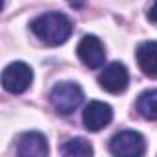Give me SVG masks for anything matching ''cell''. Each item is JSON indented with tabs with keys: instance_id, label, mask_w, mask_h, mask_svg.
<instances>
[{
	"instance_id": "cell-1",
	"label": "cell",
	"mask_w": 157,
	"mask_h": 157,
	"mask_svg": "<svg viewBox=\"0 0 157 157\" xmlns=\"http://www.w3.org/2000/svg\"><path fill=\"white\" fill-rule=\"evenodd\" d=\"M33 35L41 39L48 46H59L67 43V39L72 33V22L65 13L59 11H48L39 17H35L30 24Z\"/></svg>"
},
{
	"instance_id": "cell-2",
	"label": "cell",
	"mask_w": 157,
	"mask_h": 157,
	"mask_svg": "<svg viewBox=\"0 0 157 157\" xmlns=\"http://www.w3.org/2000/svg\"><path fill=\"white\" fill-rule=\"evenodd\" d=\"M83 102V91L74 82H61L56 83L50 91V104L59 115L74 113Z\"/></svg>"
},
{
	"instance_id": "cell-3",
	"label": "cell",
	"mask_w": 157,
	"mask_h": 157,
	"mask_svg": "<svg viewBox=\"0 0 157 157\" xmlns=\"http://www.w3.org/2000/svg\"><path fill=\"white\" fill-rule=\"evenodd\" d=\"M109 151L117 157H139L146 151V140L139 131L124 129L111 137Z\"/></svg>"
},
{
	"instance_id": "cell-4",
	"label": "cell",
	"mask_w": 157,
	"mask_h": 157,
	"mask_svg": "<svg viewBox=\"0 0 157 157\" xmlns=\"http://www.w3.org/2000/svg\"><path fill=\"white\" fill-rule=\"evenodd\" d=\"M33 82V70L22 61L10 63L2 72V87L11 94H22Z\"/></svg>"
},
{
	"instance_id": "cell-5",
	"label": "cell",
	"mask_w": 157,
	"mask_h": 157,
	"mask_svg": "<svg viewBox=\"0 0 157 157\" xmlns=\"http://www.w3.org/2000/svg\"><path fill=\"white\" fill-rule=\"evenodd\" d=\"M98 83L104 91L111 93V94H120L126 91L128 83H129V74L124 63L115 61L111 65H107L104 68V72L98 76Z\"/></svg>"
},
{
	"instance_id": "cell-6",
	"label": "cell",
	"mask_w": 157,
	"mask_h": 157,
	"mask_svg": "<svg viewBox=\"0 0 157 157\" xmlns=\"http://www.w3.org/2000/svg\"><path fill=\"white\" fill-rule=\"evenodd\" d=\"M80 61L89 68H100L105 61V50L102 41L96 35H83L76 48Z\"/></svg>"
},
{
	"instance_id": "cell-7",
	"label": "cell",
	"mask_w": 157,
	"mask_h": 157,
	"mask_svg": "<svg viewBox=\"0 0 157 157\" xmlns=\"http://www.w3.org/2000/svg\"><path fill=\"white\" fill-rule=\"evenodd\" d=\"M113 120V107L105 102L93 100L83 109V126L89 131H100Z\"/></svg>"
},
{
	"instance_id": "cell-8",
	"label": "cell",
	"mask_w": 157,
	"mask_h": 157,
	"mask_svg": "<svg viewBox=\"0 0 157 157\" xmlns=\"http://www.w3.org/2000/svg\"><path fill=\"white\" fill-rule=\"evenodd\" d=\"M17 153L21 157H44L48 155V140L39 131H26L17 140Z\"/></svg>"
},
{
	"instance_id": "cell-9",
	"label": "cell",
	"mask_w": 157,
	"mask_h": 157,
	"mask_svg": "<svg viewBox=\"0 0 157 157\" xmlns=\"http://www.w3.org/2000/svg\"><path fill=\"white\" fill-rule=\"evenodd\" d=\"M137 63L148 78H157V41H144L137 46Z\"/></svg>"
},
{
	"instance_id": "cell-10",
	"label": "cell",
	"mask_w": 157,
	"mask_h": 157,
	"mask_svg": "<svg viewBox=\"0 0 157 157\" xmlns=\"http://www.w3.org/2000/svg\"><path fill=\"white\" fill-rule=\"evenodd\" d=\"M137 111L148 120H157V89H150L139 94Z\"/></svg>"
},
{
	"instance_id": "cell-11",
	"label": "cell",
	"mask_w": 157,
	"mask_h": 157,
	"mask_svg": "<svg viewBox=\"0 0 157 157\" xmlns=\"http://www.w3.org/2000/svg\"><path fill=\"white\" fill-rule=\"evenodd\" d=\"M93 146L89 140H85L83 137H74L68 139L63 146H61V153L67 157H89L93 155Z\"/></svg>"
},
{
	"instance_id": "cell-12",
	"label": "cell",
	"mask_w": 157,
	"mask_h": 157,
	"mask_svg": "<svg viewBox=\"0 0 157 157\" xmlns=\"http://www.w3.org/2000/svg\"><path fill=\"white\" fill-rule=\"evenodd\" d=\"M148 19H150L153 24H157V0H153L151 8L148 10Z\"/></svg>"
}]
</instances>
